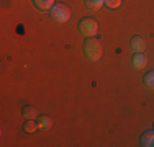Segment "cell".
I'll return each mask as SVG.
<instances>
[{
	"label": "cell",
	"mask_w": 154,
	"mask_h": 147,
	"mask_svg": "<svg viewBox=\"0 0 154 147\" xmlns=\"http://www.w3.org/2000/svg\"><path fill=\"white\" fill-rule=\"evenodd\" d=\"M102 5H105V0H85V7L90 10H98Z\"/></svg>",
	"instance_id": "ba28073f"
},
{
	"label": "cell",
	"mask_w": 154,
	"mask_h": 147,
	"mask_svg": "<svg viewBox=\"0 0 154 147\" xmlns=\"http://www.w3.org/2000/svg\"><path fill=\"white\" fill-rule=\"evenodd\" d=\"M79 29L85 38H94L98 31V23L95 20H92V18H84L79 23Z\"/></svg>",
	"instance_id": "3957f363"
},
{
	"label": "cell",
	"mask_w": 154,
	"mask_h": 147,
	"mask_svg": "<svg viewBox=\"0 0 154 147\" xmlns=\"http://www.w3.org/2000/svg\"><path fill=\"white\" fill-rule=\"evenodd\" d=\"M122 5V0H105V7L108 8H118Z\"/></svg>",
	"instance_id": "4fadbf2b"
},
{
	"label": "cell",
	"mask_w": 154,
	"mask_h": 147,
	"mask_svg": "<svg viewBox=\"0 0 154 147\" xmlns=\"http://www.w3.org/2000/svg\"><path fill=\"white\" fill-rule=\"evenodd\" d=\"M51 16H53V20L57 21V23H66V21L71 18V10H69V7L64 5V3H57V5H54L53 8H51Z\"/></svg>",
	"instance_id": "7a4b0ae2"
},
{
	"label": "cell",
	"mask_w": 154,
	"mask_h": 147,
	"mask_svg": "<svg viewBox=\"0 0 154 147\" xmlns=\"http://www.w3.org/2000/svg\"><path fill=\"white\" fill-rule=\"evenodd\" d=\"M33 3H35L36 8L43 10V12H48L54 7V0H33Z\"/></svg>",
	"instance_id": "8992f818"
},
{
	"label": "cell",
	"mask_w": 154,
	"mask_h": 147,
	"mask_svg": "<svg viewBox=\"0 0 154 147\" xmlns=\"http://www.w3.org/2000/svg\"><path fill=\"white\" fill-rule=\"evenodd\" d=\"M146 64H148V59H146V56L143 52H136L133 57V65L136 69H144Z\"/></svg>",
	"instance_id": "5b68a950"
},
{
	"label": "cell",
	"mask_w": 154,
	"mask_h": 147,
	"mask_svg": "<svg viewBox=\"0 0 154 147\" xmlns=\"http://www.w3.org/2000/svg\"><path fill=\"white\" fill-rule=\"evenodd\" d=\"M84 51L89 61H98L102 57V44L94 38H89L84 44Z\"/></svg>",
	"instance_id": "6da1fadb"
},
{
	"label": "cell",
	"mask_w": 154,
	"mask_h": 147,
	"mask_svg": "<svg viewBox=\"0 0 154 147\" xmlns=\"http://www.w3.org/2000/svg\"><path fill=\"white\" fill-rule=\"evenodd\" d=\"M23 129L25 131H26V132H35L36 129H39V128H38V123H35V121H26V123H25V128H23Z\"/></svg>",
	"instance_id": "7c38bea8"
},
{
	"label": "cell",
	"mask_w": 154,
	"mask_h": 147,
	"mask_svg": "<svg viewBox=\"0 0 154 147\" xmlns=\"http://www.w3.org/2000/svg\"><path fill=\"white\" fill-rule=\"evenodd\" d=\"M141 144L144 146V147H151V146H154V131H148L146 134H143Z\"/></svg>",
	"instance_id": "52a82bcc"
},
{
	"label": "cell",
	"mask_w": 154,
	"mask_h": 147,
	"mask_svg": "<svg viewBox=\"0 0 154 147\" xmlns=\"http://www.w3.org/2000/svg\"><path fill=\"white\" fill-rule=\"evenodd\" d=\"M131 49H133L134 52H144L146 41L141 38V36H134V38L131 39Z\"/></svg>",
	"instance_id": "277c9868"
},
{
	"label": "cell",
	"mask_w": 154,
	"mask_h": 147,
	"mask_svg": "<svg viewBox=\"0 0 154 147\" xmlns=\"http://www.w3.org/2000/svg\"><path fill=\"white\" fill-rule=\"evenodd\" d=\"M144 83L149 90H154V72H149L148 75L144 77Z\"/></svg>",
	"instance_id": "8fae6325"
},
{
	"label": "cell",
	"mask_w": 154,
	"mask_h": 147,
	"mask_svg": "<svg viewBox=\"0 0 154 147\" xmlns=\"http://www.w3.org/2000/svg\"><path fill=\"white\" fill-rule=\"evenodd\" d=\"M38 128L39 129H49L51 128V118L49 116H41L38 119Z\"/></svg>",
	"instance_id": "9c48e42d"
},
{
	"label": "cell",
	"mask_w": 154,
	"mask_h": 147,
	"mask_svg": "<svg viewBox=\"0 0 154 147\" xmlns=\"http://www.w3.org/2000/svg\"><path fill=\"white\" fill-rule=\"evenodd\" d=\"M23 118H28V119L36 118V108H33V106H26V108H23Z\"/></svg>",
	"instance_id": "30bf717a"
}]
</instances>
